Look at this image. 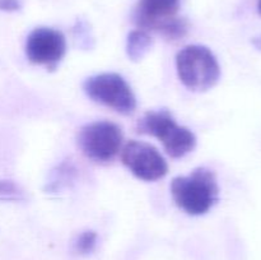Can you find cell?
<instances>
[{"instance_id": "1", "label": "cell", "mask_w": 261, "mask_h": 260, "mask_svg": "<svg viewBox=\"0 0 261 260\" xmlns=\"http://www.w3.org/2000/svg\"><path fill=\"white\" fill-rule=\"evenodd\" d=\"M171 194L180 209L191 216L211 211L218 200L216 173L208 168H196L189 176H178L171 184Z\"/></svg>"}, {"instance_id": "2", "label": "cell", "mask_w": 261, "mask_h": 260, "mask_svg": "<svg viewBox=\"0 0 261 260\" xmlns=\"http://www.w3.org/2000/svg\"><path fill=\"white\" fill-rule=\"evenodd\" d=\"M181 82L191 91H208L221 78V68L214 54L205 46L184 47L176 58Z\"/></svg>"}, {"instance_id": "3", "label": "cell", "mask_w": 261, "mask_h": 260, "mask_svg": "<svg viewBox=\"0 0 261 260\" xmlns=\"http://www.w3.org/2000/svg\"><path fill=\"white\" fill-rule=\"evenodd\" d=\"M138 132L160 139L166 152L172 158L184 157L196 145L194 133L188 127L176 124L167 110L147 112L138 124Z\"/></svg>"}, {"instance_id": "4", "label": "cell", "mask_w": 261, "mask_h": 260, "mask_svg": "<svg viewBox=\"0 0 261 260\" xmlns=\"http://www.w3.org/2000/svg\"><path fill=\"white\" fill-rule=\"evenodd\" d=\"M180 0H139L134 20L143 30L162 33L168 40H178L188 31V23L176 17Z\"/></svg>"}, {"instance_id": "5", "label": "cell", "mask_w": 261, "mask_h": 260, "mask_svg": "<svg viewBox=\"0 0 261 260\" xmlns=\"http://www.w3.org/2000/svg\"><path fill=\"white\" fill-rule=\"evenodd\" d=\"M84 92L93 101L111 107L120 114L129 115L137 107L132 88L119 74L103 73L91 76L84 83Z\"/></svg>"}, {"instance_id": "6", "label": "cell", "mask_w": 261, "mask_h": 260, "mask_svg": "<svg viewBox=\"0 0 261 260\" xmlns=\"http://www.w3.org/2000/svg\"><path fill=\"white\" fill-rule=\"evenodd\" d=\"M82 152L96 162H110L120 152L122 132L111 121H96L86 125L78 134Z\"/></svg>"}, {"instance_id": "7", "label": "cell", "mask_w": 261, "mask_h": 260, "mask_svg": "<svg viewBox=\"0 0 261 260\" xmlns=\"http://www.w3.org/2000/svg\"><path fill=\"white\" fill-rule=\"evenodd\" d=\"M121 161L140 180H160L168 172L165 158L149 143L130 140L122 149Z\"/></svg>"}, {"instance_id": "8", "label": "cell", "mask_w": 261, "mask_h": 260, "mask_svg": "<svg viewBox=\"0 0 261 260\" xmlns=\"http://www.w3.org/2000/svg\"><path fill=\"white\" fill-rule=\"evenodd\" d=\"M66 51V41L60 31L47 27L33 30L27 37L25 54L31 63L55 68Z\"/></svg>"}, {"instance_id": "9", "label": "cell", "mask_w": 261, "mask_h": 260, "mask_svg": "<svg viewBox=\"0 0 261 260\" xmlns=\"http://www.w3.org/2000/svg\"><path fill=\"white\" fill-rule=\"evenodd\" d=\"M152 46V38L145 31L135 30L129 33L126 42L127 56L133 61H139L144 58Z\"/></svg>"}, {"instance_id": "10", "label": "cell", "mask_w": 261, "mask_h": 260, "mask_svg": "<svg viewBox=\"0 0 261 260\" xmlns=\"http://www.w3.org/2000/svg\"><path fill=\"white\" fill-rule=\"evenodd\" d=\"M23 190L12 181L0 180V200H22Z\"/></svg>"}, {"instance_id": "11", "label": "cell", "mask_w": 261, "mask_h": 260, "mask_svg": "<svg viewBox=\"0 0 261 260\" xmlns=\"http://www.w3.org/2000/svg\"><path fill=\"white\" fill-rule=\"evenodd\" d=\"M97 244V233L93 231H86L76 239L75 250L82 255L91 254Z\"/></svg>"}, {"instance_id": "12", "label": "cell", "mask_w": 261, "mask_h": 260, "mask_svg": "<svg viewBox=\"0 0 261 260\" xmlns=\"http://www.w3.org/2000/svg\"><path fill=\"white\" fill-rule=\"evenodd\" d=\"M20 8L19 0H0V10L14 12Z\"/></svg>"}, {"instance_id": "13", "label": "cell", "mask_w": 261, "mask_h": 260, "mask_svg": "<svg viewBox=\"0 0 261 260\" xmlns=\"http://www.w3.org/2000/svg\"><path fill=\"white\" fill-rule=\"evenodd\" d=\"M257 10H259V14L261 15V0H259V4H257Z\"/></svg>"}]
</instances>
